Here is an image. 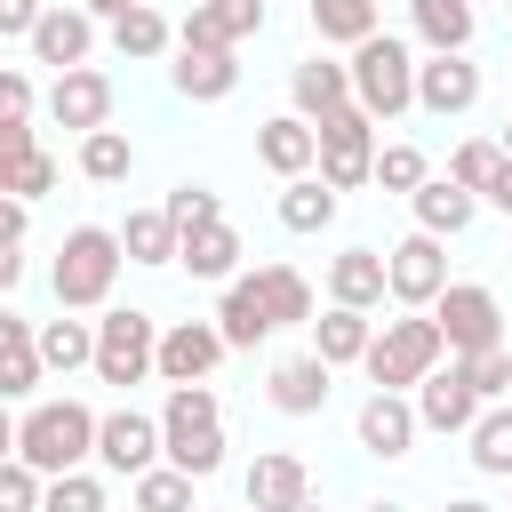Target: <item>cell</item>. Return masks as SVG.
I'll return each instance as SVG.
<instances>
[{
  "label": "cell",
  "mask_w": 512,
  "mask_h": 512,
  "mask_svg": "<svg viewBox=\"0 0 512 512\" xmlns=\"http://www.w3.org/2000/svg\"><path fill=\"white\" fill-rule=\"evenodd\" d=\"M344 72H352V104H360L368 120H400V112L416 104V56H408V40H392V32L360 40Z\"/></svg>",
  "instance_id": "5"
},
{
  "label": "cell",
  "mask_w": 512,
  "mask_h": 512,
  "mask_svg": "<svg viewBox=\"0 0 512 512\" xmlns=\"http://www.w3.org/2000/svg\"><path fill=\"white\" fill-rule=\"evenodd\" d=\"M16 424H24V416H8V400H0V464L16 456Z\"/></svg>",
  "instance_id": "53"
},
{
  "label": "cell",
  "mask_w": 512,
  "mask_h": 512,
  "mask_svg": "<svg viewBox=\"0 0 512 512\" xmlns=\"http://www.w3.org/2000/svg\"><path fill=\"white\" fill-rule=\"evenodd\" d=\"M424 424H416V400H400V392H368L360 400V448L368 456H408V440H416Z\"/></svg>",
  "instance_id": "20"
},
{
  "label": "cell",
  "mask_w": 512,
  "mask_h": 512,
  "mask_svg": "<svg viewBox=\"0 0 512 512\" xmlns=\"http://www.w3.org/2000/svg\"><path fill=\"white\" fill-rule=\"evenodd\" d=\"M304 496H312V472H304V456H288V448L256 456L248 480H240V504H248V512H288V504H304Z\"/></svg>",
  "instance_id": "16"
},
{
  "label": "cell",
  "mask_w": 512,
  "mask_h": 512,
  "mask_svg": "<svg viewBox=\"0 0 512 512\" xmlns=\"http://www.w3.org/2000/svg\"><path fill=\"white\" fill-rule=\"evenodd\" d=\"M40 328L24 320V312H8L0 304V400H24V392H40Z\"/></svg>",
  "instance_id": "21"
},
{
  "label": "cell",
  "mask_w": 512,
  "mask_h": 512,
  "mask_svg": "<svg viewBox=\"0 0 512 512\" xmlns=\"http://www.w3.org/2000/svg\"><path fill=\"white\" fill-rule=\"evenodd\" d=\"M168 40H176V32H168V16H160V8H128V16L112 24V48H120V56H136V64H144V56H160Z\"/></svg>",
  "instance_id": "37"
},
{
  "label": "cell",
  "mask_w": 512,
  "mask_h": 512,
  "mask_svg": "<svg viewBox=\"0 0 512 512\" xmlns=\"http://www.w3.org/2000/svg\"><path fill=\"white\" fill-rule=\"evenodd\" d=\"M368 336H376V320H368V312H352V304H328V312L312 320V352H320L328 368L368 360Z\"/></svg>",
  "instance_id": "27"
},
{
  "label": "cell",
  "mask_w": 512,
  "mask_h": 512,
  "mask_svg": "<svg viewBox=\"0 0 512 512\" xmlns=\"http://www.w3.org/2000/svg\"><path fill=\"white\" fill-rule=\"evenodd\" d=\"M384 296H392V280H384V256H376V248H344V256H328V304L376 312Z\"/></svg>",
  "instance_id": "23"
},
{
  "label": "cell",
  "mask_w": 512,
  "mask_h": 512,
  "mask_svg": "<svg viewBox=\"0 0 512 512\" xmlns=\"http://www.w3.org/2000/svg\"><path fill=\"white\" fill-rule=\"evenodd\" d=\"M312 32H320V48H328V40L360 48V40H376L384 24H376V0H312Z\"/></svg>",
  "instance_id": "33"
},
{
  "label": "cell",
  "mask_w": 512,
  "mask_h": 512,
  "mask_svg": "<svg viewBox=\"0 0 512 512\" xmlns=\"http://www.w3.org/2000/svg\"><path fill=\"white\" fill-rule=\"evenodd\" d=\"M176 264H184L192 280H240V232H232V224H200V232H184Z\"/></svg>",
  "instance_id": "28"
},
{
  "label": "cell",
  "mask_w": 512,
  "mask_h": 512,
  "mask_svg": "<svg viewBox=\"0 0 512 512\" xmlns=\"http://www.w3.org/2000/svg\"><path fill=\"white\" fill-rule=\"evenodd\" d=\"M288 512H320V504H312V496H304V504H288Z\"/></svg>",
  "instance_id": "56"
},
{
  "label": "cell",
  "mask_w": 512,
  "mask_h": 512,
  "mask_svg": "<svg viewBox=\"0 0 512 512\" xmlns=\"http://www.w3.org/2000/svg\"><path fill=\"white\" fill-rule=\"evenodd\" d=\"M496 144H504V160H512V120H504V136H496Z\"/></svg>",
  "instance_id": "55"
},
{
  "label": "cell",
  "mask_w": 512,
  "mask_h": 512,
  "mask_svg": "<svg viewBox=\"0 0 512 512\" xmlns=\"http://www.w3.org/2000/svg\"><path fill=\"white\" fill-rule=\"evenodd\" d=\"M32 152H40V144H32V128H24V120H0V192L16 184V168H24Z\"/></svg>",
  "instance_id": "45"
},
{
  "label": "cell",
  "mask_w": 512,
  "mask_h": 512,
  "mask_svg": "<svg viewBox=\"0 0 512 512\" xmlns=\"http://www.w3.org/2000/svg\"><path fill=\"white\" fill-rule=\"evenodd\" d=\"M464 440H472V464H480L488 480H512V400L480 408V424H472Z\"/></svg>",
  "instance_id": "34"
},
{
  "label": "cell",
  "mask_w": 512,
  "mask_h": 512,
  "mask_svg": "<svg viewBox=\"0 0 512 512\" xmlns=\"http://www.w3.org/2000/svg\"><path fill=\"white\" fill-rule=\"evenodd\" d=\"M120 264H128V256H120V232H104V224H72L64 248H56V264H48L56 312H96V304L112 296Z\"/></svg>",
  "instance_id": "2"
},
{
  "label": "cell",
  "mask_w": 512,
  "mask_h": 512,
  "mask_svg": "<svg viewBox=\"0 0 512 512\" xmlns=\"http://www.w3.org/2000/svg\"><path fill=\"white\" fill-rule=\"evenodd\" d=\"M416 424H424V432H472V424H480V392H472L464 360H448V368H432V376L416 384Z\"/></svg>",
  "instance_id": "12"
},
{
  "label": "cell",
  "mask_w": 512,
  "mask_h": 512,
  "mask_svg": "<svg viewBox=\"0 0 512 512\" xmlns=\"http://www.w3.org/2000/svg\"><path fill=\"white\" fill-rule=\"evenodd\" d=\"M32 112V80L24 72H0V120H24Z\"/></svg>",
  "instance_id": "48"
},
{
  "label": "cell",
  "mask_w": 512,
  "mask_h": 512,
  "mask_svg": "<svg viewBox=\"0 0 512 512\" xmlns=\"http://www.w3.org/2000/svg\"><path fill=\"white\" fill-rule=\"evenodd\" d=\"M80 8H88V16H104V24H120V16H128V8H144V0H80Z\"/></svg>",
  "instance_id": "51"
},
{
  "label": "cell",
  "mask_w": 512,
  "mask_h": 512,
  "mask_svg": "<svg viewBox=\"0 0 512 512\" xmlns=\"http://www.w3.org/2000/svg\"><path fill=\"white\" fill-rule=\"evenodd\" d=\"M128 168H136V144H128L120 128L80 136V176H88V184H128Z\"/></svg>",
  "instance_id": "35"
},
{
  "label": "cell",
  "mask_w": 512,
  "mask_h": 512,
  "mask_svg": "<svg viewBox=\"0 0 512 512\" xmlns=\"http://www.w3.org/2000/svg\"><path fill=\"white\" fill-rule=\"evenodd\" d=\"M40 512H104V480L96 472H56L48 496H40Z\"/></svg>",
  "instance_id": "40"
},
{
  "label": "cell",
  "mask_w": 512,
  "mask_h": 512,
  "mask_svg": "<svg viewBox=\"0 0 512 512\" xmlns=\"http://www.w3.org/2000/svg\"><path fill=\"white\" fill-rule=\"evenodd\" d=\"M88 48H96V16H88V8H40V24H32V56H40V64L80 72Z\"/></svg>",
  "instance_id": "17"
},
{
  "label": "cell",
  "mask_w": 512,
  "mask_h": 512,
  "mask_svg": "<svg viewBox=\"0 0 512 512\" xmlns=\"http://www.w3.org/2000/svg\"><path fill=\"white\" fill-rule=\"evenodd\" d=\"M496 168H504V144H488V136H472V144H456V160H448V184H464V192L480 200Z\"/></svg>",
  "instance_id": "39"
},
{
  "label": "cell",
  "mask_w": 512,
  "mask_h": 512,
  "mask_svg": "<svg viewBox=\"0 0 512 512\" xmlns=\"http://www.w3.org/2000/svg\"><path fill=\"white\" fill-rule=\"evenodd\" d=\"M440 512H496V504H488V496H448Z\"/></svg>",
  "instance_id": "54"
},
{
  "label": "cell",
  "mask_w": 512,
  "mask_h": 512,
  "mask_svg": "<svg viewBox=\"0 0 512 512\" xmlns=\"http://www.w3.org/2000/svg\"><path fill=\"white\" fill-rule=\"evenodd\" d=\"M384 280H392V304L424 312V304H440V288H448V248H440L432 232H408L400 248H384Z\"/></svg>",
  "instance_id": "9"
},
{
  "label": "cell",
  "mask_w": 512,
  "mask_h": 512,
  "mask_svg": "<svg viewBox=\"0 0 512 512\" xmlns=\"http://www.w3.org/2000/svg\"><path fill=\"white\" fill-rule=\"evenodd\" d=\"M168 80H176V96H192V104H224V96L240 88V56H232V48H176Z\"/></svg>",
  "instance_id": "19"
},
{
  "label": "cell",
  "mask_w": 512,
  "mask_h": 512,
  "mask_svg": "<svg viewBox=\"0 0 512 512\" xmlns=\"http://www.w3.org/2000/svg\"><path fill=\"white\" fill-rule=\"evenodd\" d=\"M24 224H32V208L16 192H0V248H24Z\"/></svg>",
  "instance_id": "49"
},
{
  "label": "cell",
  "mask_w": 512,
  "mask_h": 512,
  "mask_svg": "<svg viewBox=\"0 0 512 512\" xmlns=\"http://www.w3.org/2000/svg\"><path fill=\"white\" fill-rule=\"evenodd\" d=\"M152 360H160V320L152 312H104L96 320V384H144L152 376Z\"/></svg>",
  "instance_id": "7"
},
{
  "label": "cell",
  "mask_w": 512,
  "mask_h": 512,
  "mask_svg": "<svg viewBox=\"0 0 512 512\" xmlns=\"http://www.w3.org/2000/svg\"><path fill=\"white\" fill-rule=\"evenodd\" d=\"M256 288L272 304V328H312V288L296 264H256Z\"/></svg>",
  "instance_id": "32"
},
{
  "label": "cell",
  "mask_w": 512,
  "mask_h": 512,
  "mask_svg": "<svg viewBox=\"0 0 512 512\" xmlns=\"http://www.w3.org/2000/svg\"><path fill=\"white\" fill-rule=\"evenodd\" d=\"M408 200H416V232H432V240H456V232L472 224V208H480V200H472L464 184H448V176H424Z\"/></svg>",
  "instance_id": "26"
},
{
  "label": "cell",
  "mask_w": 512,
  "mask_h": 512,
  "mask_svg": "<svg viewBox=\"0 0 512 512\" xmlns=\"http://www.w3.org/2000/svg\"><path fill=\"white\" fill-rule=\"evenodd\" d=\"M160 464L208 480L224 464V408L208 384H168V408H160Z\"/></svg>",
  "instance_id": "1"
},
{
  "label": "cell",
  "mask_w": 512,
  "mask_h": 512,
  "mask_svg": "<svg viewBox=\"0 0 512 512\" xmlns=\"http://www.w3.org/2000/svg\"><path fill=\"white\" fill-rule=\"evenodd\" d=\"M224 352H232V344H224L216 320H176V328H160V360H152V376H168V384H208V368H216Z\"/></svg>",
  "instance_id": "11"
},
{
  "label": "cell",
  "mask_w": 512,
  "mask_h": 512,
  "mask_svg": "<svg viewBox=\"0 0 512 512\" xmlns=\"http://www.w3.org/2000/svg\"><path fill=\"white\" fill-rule=\"evenodd\" d=\"M328 376H336V368H328L320 352H288V360L272 368V408H280V416H320V408H328Z\"/></svg>",
  "instance_id": "25"
},
{
  "label": "cell",
  "mask_w": 512,
  "mask_h": 512,
  "mask_svg": "<svg viewBox=\"0 0 512 512\" xmlns=\"http://www.w3.org/2000/svg\"><path fill=\"white\" fill-rule=\"evenodd\" d=\"M472 104H480V64H472V56H424V64H416V112L456 120V112H472Z\"/></svg>",
  "instance_id": "13"
},
{
  "label": "cell",
  "mask_w": 512,
  "mask_h": 512,
  "mask_svg": "<svg viewBox=\"0 0 512 512\" xmlns=\"http://www.w3.org/2000/svg\"><path fill=\"white\" fill-rule=\"evenodd\" d=\"M40 24V0H0V40H32Z\"/></svg>",
  "instance_id": "47"
},
{
  "label": "cell",
  "mask_w": 512,
  "mask_h": 512,
  "mask_svg": "<svg viewBox=\"0 0 512 512\" xmlns=\"http://www.w3.org/2000/svg\"><path fill=\"white\" fill-rule=\"evenodd\" d=\"M176 248H184V232L168 224V208H136L120 224V256L128 264H176Z\"/></svg>",
  "instance_id": "30"
},
{
  "label": "cell",
  "mask_w": 512,
  "mask_h": 512,
  "mask_svg": "<svg viewBox=\"0 0 512 512\" xmlns=\"http://www.w3.org/2000/svg\"><path fill=\"white\" fill-rule=\"evenodd\" d=\"M424 176H432V168H424L416 144H384V152H376V184H384V192H416Z\"/></svg>",
  "instance_id": "43"
},
{
  "label": "cell",
  "mask_w": 512,
  "mask_h": 512,
  "mask_svg": "<svg viewBox=\"0 0 512 512\" xmlns=\"http://www.w3.org/2000/svg\"><path fill=\"white\" fill-rule=\"evenodd\" d=\"M16 280H24V256H16V248H0V296H8Z\"/></svg>",
  "instance_id": "52"
},
{
  "label": "cell",
  "mask_w": 512,
  "mask_h": 512,
  "mask_svg": "<svg viewBox=\"0 0 512 512\" xmlns=\"http://www.w3.org/2000/svg\"><path fill=\"white\" fill-rule=\"evenodd\" d=\"M464 376H472V392H480V408H496V400H512V352L496 344V352H472L464 360Z\"/></svg>",
  "instance_id": "42"
},
{
  "label": "cell",
  "mask_w": 512,
  "mask_h": 512,
  "mask_svg": "<svg viewBox=\"0 0 512 512\" xmlns=\"http://www.w3.org/2000/svg\"><path fill=\"white\" fill-rule=\"evenodd\" d=\"M320 184H336V192H352V184H376V120L360 112V104H344V112H328L320 128Z\"/></svg>",
  "instance_id": "8"
},
{
  "label": "cell",
  "mask_w": 512,
  "mask_h": 512,
  "mask_svg": "<svg viewBox=\"0 0 512 512\" xmlns=\"http://www.w3.org/2000/svg\"><path fill=\"white\" fill-rule=\"evenodd\" d=\"M40 496H48V480H40L24 456H8V464H0V512H40Z\"/></svg>",
  "instance_id": "44"
},
{
  "label": "cell",
  "mask_w": 512,
  "mask_h": 512,
  "mask_svg": "<svg viewBox=\"0 0 512 512\" xmlns=\"http://www.w3.org/2000/svg\"><path fill=\"white\" fill-rule=\"evenodd\" d=\"M408 16H416V40L432 56H464L472 48V0H408Z\"/></svg>",
  "instance_id": "29"
},
{
  "label": "cell",
  "mask_w": 512,
  "mask_h": 512,
  "mask_svg": "<svg viewBox=\"0 0 512 512\" xmlns=\"http://www.w3.org/2000/svg\"><path fill=\"white\" fill-rule=\"evenodd\" d=\"M480 200H488V208H504V216H512V160H504V168H496V176H488V192H480Z\"/></svg>",
  "instance_id": "50"
},
{
  "label": "cell",
  "mask_w": 512,
  "mask_h": 512,
  "mask_svg": "<svg viewBox=\"0 0 512 512\" xmlns=\"http://www.w3.org/2000/svg\"><path fill=\"white\" fill-rule=\"evenodd\" d=\"M368 512H408V504H368Z\"/></svg>",
  "instance_id": "57"
},
{
  "label": "cell",
  "mask_w": 512,
  "mask_h": 512,
  "mask_svg": "<svg viewBox=\"0 0 512 512\" xmlns=\"http://www.w3.org/2000/svg\"><path fill=\"white\" fill-rule=\"evenodd\" d=\"M288 96H296V120H328V112H344L352 104V72L344 64H328V56H304L296 72H288Z\"/></svg>",
  "instance_id": "22"
},
{
  "label": "cell",
  "mask_w": 512,
  "mask_h": 512,
  "mask_svg": "<svg viewBox=\"0 0 512 512\" xmlns=\"http://www.w3.org/2000/svg\"><path fill=\"white\" fill-rule=\"evenodd\" d=\"M216 328H224V344H232V352H256V344L272 336V304H264V288H256V272H240V280H224V304H216Z\"/></svg>",
  "instance_id": "24"
},
{
  "label": "cell",
  "mask_w": 512,
  "mask_h": 512,
  "mask_svg": "<svg viewBox=\"0 0 512 512\" xmlns=\"http://www.w3.org/2000/svg\"><path fill=\"white\" fill-rule=\"evenodd\" d=\"M280 224H288V232H320V224H336V184L296 176V184L280 192Z\"/></svg>",
  "instance_id": "36"
},
{
  "label": "cell",
  "mask_w": 512,
  "mask_h": 512,
  "mask_svg": "<svg viewBox=\"0 0 512 512\" xmlns=\"http://www.w3.org/2000/svg\"><path fill=\"white\" fill-rule=\"evenodd\" d=\"M16 456H24L40 480L80 472V464L96 456V408H80V400H40V408L16 424Z\"/></svg>",
  "instance_id": "3"
},
{
  "label": "cell",
  "mask_w": 512,
  "mask_h": 512,
  "mask_svg": "<svg viewBox=\"0 0 512 512\" xmlns=\"http://www.w3.org/2000/svg\"><path fill=\"white\" fill-rule=\"evenodd\" d=\"M48 120H56V128H80V136H96V128L112 120V80H104L96 64L56 72V88H48Z\"/></svg>",
  "instance_id": "15"
},
{
  "label": "cell",
  "mask_w": 512,
  "mask_h": 512,
  "mask_svg": "<svg viewBox=\"0 0 512 512\" xmlns=\"http://www.w3.org/2000/svg\"><path fill=\"white\" fill-rule=\"evenodd\" d=\"M256 160H264V168H272L280 184L312 176V168H320V136H312V120H296V112L264 120V128H256Z\"/></svg>",
  "instance_id": "18"
},
{
  "label": "cell",
  "mask_w": 512,
  "mask_h": 512,
  "mask_svg": "<svg viewBox=\"0 0 512 512\" xmlns=\"http://www.w3.org/2000/svg\"><path fill=\"white\" fill-rule=\"evenodd\" d=\"M168 224H176V232H200V224H224V200H216L208 184H176V192H168Z\"/></svg>",
  "instance_id": "41"
},
{
  "label": "cell",
  "mask_w": 512,
  "mask_h": 512,
  "mask_svg": "<svg viewBox=\"0 0 512 512\" xmlns=\"http://www.w3.org/2000/svg\"><path fill=\"white\" fill-rule=\"evenodd\" d=\"M448 360V344H440V328H432V312H400V320H384L376 336H368V384L376 392H408V384H424L432 368Z\"/></svg>",
  "instance_id": "4"
},
{
  "label": "cell",
  "mask_w": 512,
  "mask_h": 512,
  "mask_svg": "<svg viewBox=\"0 0 512 512\" xmlns=\"http://www.w3.org/2000/svg\"><path fill=\"white\" fill-rule=\"evenodd\" d=\"M136 512H192V472H176V464L136 472Z\"/></svg>",
  "instance_id": "38"
},
{
  "label": "cell",
  "mask_w": 512,
  "mask_h": 512,
  "mask_svg": "<svg viewBox=\"0 0 512 512\" xmlns=\"http://www.w3.org/2000/svg\"><path fill=\"white\" fill-rule=\"evenodd\" d=\"M96 464L104 472H152L160 464V416H144V408H112V416H96Z\"/></svg>",
  "instance_id": "10"
},
{
  "label": "cell",
  "mask_w": 512,
  "mask_h": 512,
  "mask_svg": "<svg viewBox=\"0 0 512 512\" xmlns=\"http://www.w3.org/2000/svg\"><path fill=\"white\" fill-rule=\"evenodd\" d=\"M40 368H56V376L96 368V328H88V320H72V312L40 320Z\"/></svg>",
  "instance_id": "31"
},
{
  "label": "cell",
  "mask_w": 512,
  "mask_h": 512,
  "mask_svg": "<svg viewBox=\"0 0 512 512\" xmlns=\"http://www.w3.org/2000/svg\"><path fill=\"white\" fill-rule=\"evenodd\" d=\"M432 328H440L448 360H472V352H496V344H504V304H496V288H480V280H448L440 304H432Z\"/></svg>",
  "instance_id": "6"
},
{
  "label": "cell",
  "mask_w": 512,
  "mask_h": 512,
  "mask_svg": "<svg viewBox=\"0 0 512 512\" xmlns=\"http://www.w3.org/2000/svg\"><path fill=\"white\" fill-rule=\"evenodd\" d=\"M8 192H16V200H24V208H32V200H40V192H56V160H48V152H32V160H24V168H16V184H8Z\"/></svg>",
  "instance_id": "46"
},
{
  "label": "cell",
  "mask_w": 512,
  "mask_h": 512,
  "mask_svg": "<svg viewBox=\"0 0 512 512\" xmlns=\"http://www.w3.org/2000/svg\"><path fill=\"white\" fill-rule=\"evenodd\" d=\"M248 32H264V0H192L176 48H240Z\"/></svg>",
  "instance_id": "14"
},
{
  "label": "cell",
  "mask_w": 512,
  "mask_h": 512,
  "mask_svg": "<svg viewBox=\"0 0 512 512\" xmlns=\"http://www.w3.org/2000/svg\"><path fill=\"white\" fill-rule=\"evenodd\" d=\"M504 512H512V504H504Z\"/></svg>",
  "instance_id": "58"
}]
</instances>
